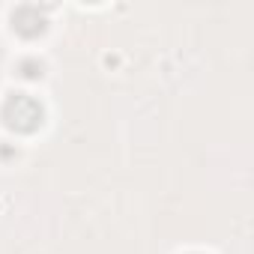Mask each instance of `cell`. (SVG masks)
I'll use <instances>...</instances> for the list:
<instances>
[{
  "label": "cell",
  "instance_id": "6da1fadb",
  "mask_svg": "<svg viewBox=\"0 0 254 254\" xmlns=\"http://www.w3.org/2000/svg\"><path fill=\"white\" fill-rule=\"evenodd\" d=\"M42 120H45L42 105H39L33 96H27V93H15V96H9L6 105H3V123L9 126L12 132L30 135V132H36L39 126H42Z\"/></svg>",
  "mask_w": 254,
  "mask_h": 254
},
{
  "label": "cell",
  "instance_id": "7a4b0ae2",
  "mask_svg": "<svg viewBox=\"0 0 254 254\" xmlns=\"http://www.w3.org/2000/svg\"><path fill=\"white\" fill-rule=\"evenodd\" d=\"M12 27L21 33V36H27V39H33V36H39V33H45V12L39 9V6H18L15 12H12Z\"/></svg>",
  "mask_w": 254,
  "mask_h": 254
},
{
  "label": "cell",
  "instance_id": "3957f363",
  "mask_svg": "<svg viewBox=\"0 0 254 254\" xmlns=\"http://www.w3.org/2000/svg\"><path fill=\"white\" fill-rule=\"evenodd\" d=\"M21 75H24V78H42V63L24 60V63H21Z\"/></svg>",
  "mask_w": 254,
  "mask_h": 254
}]
</instances>
